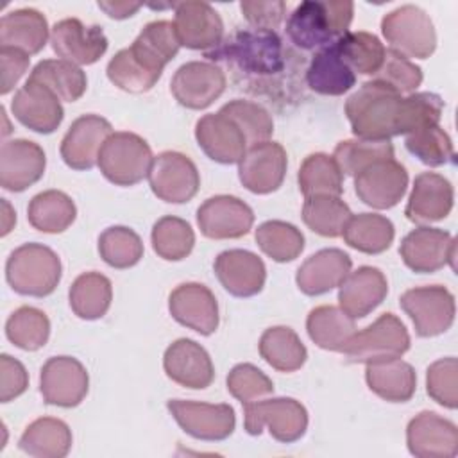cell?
<instances>
[{
	"label": "cell",
	"mask_w": 458,
	"mask_h": 458,
	"mask_svg": "<svg viewBox=\"0 0 458 458\" xmlns=\"http://www.w3.org/2000/svg\"><path fill=\"white\" fill-rule=\"evenodd\" d=\"M29 55L16 48L0 47V64H2V81L0 93L7 95L21 79V75L29 68Z\"/></svg>",
	"instance_id": "obj_59"
},
{
	"label": "cell",
	"mask_w": 458,
	"mask_h": 458,
	"mask_svg": "<svg viewBox=\"0 0 458 458\" xmlns=\"http://www.w3.org/2000/svg\"><path fill=\"white\" fill-rule=\"evenodd\" d=\"M428 395L447 410L458 406V361L454 356L433 361L426 370Z\"/></svg>",
	"instance_id": "obj_54"
},
{
	"label": "cell",
	"mask_w": 458,
	"mask_h": 458,
	"mask_svg": "<svg viewBox=\"0 0 458 458\" xmlns=\"http://www.w3.org/2000/svg\"><path fill=\"white\" fill-rule=\"evenodd\" d=\"M408 451L417 458H453L458 454V428L435 411H420L406 428Z\"/></svg>",
	"instance_id": "obj_20"
},
{
	"label": "cell",
	"mask_w": 458,
	"mask_h": 458,
	"mask_svg": "<svg viewBox=\"0 0 458 458\" xmlns=\"http://www.w3.org/2000/svg\"><path fill=\"white\" fill-rule=\"evenodd\" d=\"M11 111L21 125L39 134H52L64 116L59 97L32 79L14 93Z\"/></svg>",
	"instance_id": "obj_23"
},
{
	"label": "cell",
	"mask_w": 458,
	"mask_h": 458,
	"mask_svg": "<svg viewBox=\"0 0 458 458\" xmlns=\"http://www.w3.org/2000/svg\"><path fill=\"white\" fill-rule=\"evenodd\" d=\"M89 388L84 365L72 356H52L41 367L39 392L52 406L73 408L82 403Z\"/></svg>",
	"instance_id": "obj_14"
},
{
	"label": "cell",
	"mask_w": 458,
	"mask_h": 458,
	"mask_svg": "<svg viewBox=\"0 0 458 458\" xmlns=\"http://www.w3.org/2000/svg\"><path fill=\"white\" fill-rule=\"evenodd\" d=\"M72 311L84 320L104 317L113 301L111 281L100 272H84L70 286L68 292Z\"/></svg>",
	"instance_id": "obj_40"
},
{
	"label": "cell",
	"mask_w": 458,
	"mask_h": 458,
	"mask_svg": "<svg viewBox=\"0 0 458 458\" xmlns=\"http://www.w3.org/2000/svg\"><path fill=\"white\" fill-rule=\"evenodd\" d=\"M29 386V374L21 361L9 354L0 356V401L9 403L20 397Z\"/></svg>",
	"instance_id": "obj_57"
},
{
	"label": "cell",
	"mask_w": 458,
	"mask_h": 458,
	"mask_svg": "<svg viewBox=\"0 0 458 458\" xmlns=\"http://www.w3.org/2000/svg\"><path fill=\"white\" fill-rule=\"evenodd\" d=\"M98 7L114 20H125L131 18L136 11H140V4H129V2H98Z\"/></svg>",
	"instance_id": "obj_60"
},
{
	"label": "cell",
	"mask_w": 458,
	"mask_h": 458,
	"mask_svg": "<svg viewBox=\"0 0 458 458\" xmlns=\"http://www.w3.org/2000/svg\"><path fill=\"white\" fill-rule=\"evenodd\" d=\"M338 50L354 73L376 75L385 59V45L370 32H347L336 39Z\"/></svg>",
	"instance_id": "obj_47"
},
{
	"label": "cell",
	"mask_w": 458,
	"mask_h": 458,
	"mask_svg": "<svg viewBox=\"0 0 458 458\" xmlns=\"http://www.w3.org/2000/svg\"><path fill=\"white\" fill-rule=\"evenodd\" d=\"M408 188V172L395 161L381 159L354 175L358 199L374 209H390L401 202Z\"/></svg>",
	"instance_id": "obj_15"
},
{
	"label": "cell",
	"mask_w": 458,
	"mask_h": 458,
	"mask_svg": "<svg viewBox=\"0 0 458 458\" xmlns=\"http://www.w3.org/2000/svg\"><path fill=\"white\" fill-rule=\"evenodd\" d=\"M77 216L75 202L59 190H47L34 195L27 208L29 224L47 234L66 231Z\"/></svg>",
	"instance_id": "obj_37"
},
{
	"label": "cell",
	"mask_w": 458,
	"mask_h": 458,
	"mask_svg": "<svg viewBox=\"0 0 458 458\" xmlns=\"http://www.w3.org/2000/svg\"><path fill=\"white\" fill-rule=\"evenodd\" d=\"M352 268V259L342 249H320L297 270L295 283L306 295H322L338 288Z\"/></svg>",
	"instance_id": "obj_30"
},
{
	"label": "cell",
	"mask_w": 458,
	"mask_h": 458,
	"mask_svg": "<svg viewBox=\"0 0 458 458\" xmlns=\"http://www.w3.org/2000/svg\"><path fill=\"white\" fill-rule=\"evenodd\" d=\"M390 157H394V145L390 140H344L333 152V159L340 166L342 174L352 177L369 165Z\"/></svg>",
	"instance_id": "obj_48"
},
{
	"label": "cell",
	"mask_w": 458,
	"mask_h": 458,
	"mask_svg": "<svg viewBox=\"0 0 458 458\" xmlns=\"http://www.w3.org/2000/svg\"><path fill=\"white\" fill-rule=\"evenodd\" d=\"M240 9L243 13V18L254 27V29H265L274 30L279 27V23L284 18L286 4L279 0L272 2H242Z\"/></svg>",
	"instance_id": "obj_58"
},
{
	"label": "cell",
	"mask_w": 458,
	"mask_h": 458,
	"mask_svg": "<svg viewBox=\"0 0 458 458\" xmlns=\"http://www.w3.org/2000/svg\"><path fill=\"white\" fill-rule=\"evenodd\" d=\"M444 111V100L437 93L420 91L410 93L403 98L401 122H399V136L411 134L419 129L438 125Z\"/></svg>",
	"instance_id": "obj_52"
},
{
	"label": "cell",
	"mask_w": 458,
	"mask_h": 458,
	"mask_svg": "<svg viewBox=\"0 0 458 458\" xmlns=\"http://www.w3.org/2000/svg\"><path fill=\"white\" fill-rule=\"evenodd\" d=\"M48 41L47 18L30 7L14 9L0 20V47L16 48L27 55L38 54Z\"/></svg>",
	"instance_id": "obj_32"
},
{
	"label": "cell",
	"mask_w": 458,
	"mask_h": 458,
	"mask_svg": "<svg viewBox=\"0 0 458 458\" xmlns=\"http://www.w3.org/2000/svg\"><path fill=\"white\" fill-rule=\"evenodd\" d=\"M344 242L363 254H381L390 249L395 229L394 224L377 213L351 215L344 227Z\"/></svg>",
	"instance_id": "obj_38"
},
{
	"label": "cell",
	"mask_w": 458,
	"mask_h": 458,
	"mask_svg": "<svg viewBox=\"0 0 458 458\" xmlns=\"http://www.w3.org/2000/svg\"><path fill=\"white\" fill-rule=\"evenodd\" d=\"M297 182L304 199L315 195L340 197L344 191V174L333 156L324 152H315L304 157L297 174Z\"/></svg>",
	"instance_id": "obj_42"
},
{
	"label": "cell",
	"mask_w": 458,
	"mask_h": 458,
	"mask_svg": "<svg viewBox=\"0 0 458 458\" xmlns=\"http://www.w3.org/2000/svg\"><path fill=\"white\" fill-rule=\"evenodd\" d=\"M381 34L390 45V50L406 59H428L437 48V32L429 14L411 4L385 14Z\"/></svg>",
	"instance_id": "obj_6"
},
{
	"label": "cell",
	"mask_w": 458,
	"mask_h": 458,
	"mask_svg": "<svg viewBox=\"0 0 458 458\" xmlns=\"http://www.w3.org/2000/svg\"><path fill=\"white\" fill-rule=\"evenodd\" d=\"M215 274L220 284L234 297H252L265 286L263 259L245 249H229L215 258Z\"/></svg>",
	"instance_id": "obj_28"
},
{
	"label": "cell",
	"mask_w": 458,
	"mask_h": 458,
	"mask_svg": "<svg viewBox=\"0 0 458 458\" xmlns=\"http://www.w3.org/2000/svg\"><path fill=\"white\" fill-rule=\"evenodd\" d=\"M349 206L333 195L306 197L302 204V222L308 229L324 238H338L351 218Z\"/></svg>",
	"instance_id": "obj_43"
},
{
	"label": "cell",
	"mask_w": 458,
	"mask_h": 458,
	"mask_svg": "<svg viewBox=\"0 0 458 458\" xmlns=\"http://www.w3.org/2000/svg\"><path fill=\"white\" fill-rule=\"evenodd\" d=\"M113 134L111 123L100 114H82L72 122L61 140V157L73 170H89L97 165L106 140Z\"/></svg>",
	"instance_id": "obj_21"
},
{
	"label": "cell",
	"mask_w": 458,
	"mask_h": 458,
	"mask_svg": "<svg viewBox=\"0 0 458 458\" xmlns=\"http://www.w3.org/2000/svg\"><path fill=\"white\" fill-rule=\"evenodd\" d=\"M98 254L113 268H131L143 258V242L132 229L113 225L98 236Z\"/></svg>",
	"instance_id": "obj_49"
},
{
	"label": "cell",
	"mask_w": 458,
	"mask_h": 458,
	"mask_svg": "<svg viewBox=\"0 0 458 458\" xmlns=\"http://www.w3.org/2000/svg\"><path fill=\"white\" fill-rule=\"evenodd\" d=\"M374 79L385 82L386 86L394 88L401 95L403 93L410 95L422 84V70L413 61L388 48L385 52L383 64L374 75Z\"/></svg>",
	"instance_id": "obj_56"
},
{
	"label": "cell",
	"mask_w": 458,
	"mask_h": 458,
	"mask_svg": "<svg viewBox=\"0 0 458 458\" xmlns=\"http://www.w3.org/2000/svg\"><path fill=\"white\" fill-rule=\"evenodd\" d=\"M258 349L259 356L279 372H295L308 358V351L299 335L288 326H274L265 329Z\"/></svg>",
	"instance_id": "obj_39"
},
{
	"label": "cell",
	"mask_w": 458,
	"mask_h": 458,
	"mask_svg": "<svg viewBox=\"0 0 458 458\" xmlns=\"http://www.w3.org/2000/svg\"><path fill=\"white\" fill-rule=\"evenodd\" d=\"M243 426L249 435L268 433L283 444L299 440L308 429V411L293 397H274L243 404Z\"/></svg>",
	"instance_id": "obj_7"
},
{
	"label": "cell",
	"mask_w": 458,
	"mask_h": 458,
	"mask_svg": "<svg viewBox=\"0 0 458 458\" xmlns=\"http://www.w3.org/2000/svg\"><path fill=\"white\" fill-rule=\"evenodd\" d=\"M403 95L381 81L363 82L347 100L345 114L351 131L361 140H390L399 136Z\"/></svg>",
	"instance_id": "obj_1"
},
{
	"label": "cell",
	"mask_w": 458,
	"mask_h": 458,
	"mask_svg": "<svg viewBox=\"0 0 458 458\" xmlns=\"http://www.w3.org/2000/svg\"><path fill=\"white\" fill-rule=\"evenodd\" d=\"M52 50L77 66L97 63L107 50V38L98 25H84L79 18H64L52 27Z\"/></svg>",
	"instance_id": "obj_19"
},
{
	"label": "cell",
	"mask_w": 458,
	"mask_h": 458,
	"mask_svg": "<svg viewBox=\"0 0 458 458\" xmlns=\"http://www.w3.org/2000/svg\"><path fill=\"white\" fill-rule=\"evenodd\" d=\"M29 79L41 82L64 102L79 100L88 88L86 73L77 64L64 59L39 61L32 68Z\"/></svg>",
	"instance_id": "obj_41"
},
{
	"label": "cell",
	"mask_w": 458,
	"mask_h": 458,
	"mask_svg": "<svg viewBox=\"0 0 458 458\" xmlns=\"http://www.w3.org/2000/svg\"><path fill=\"white\" fill-rule=\"evenodd\" d=\"M152 193L170 204L191 200L200 186V175L195 163L175 150H165L152 159L148 170Z\"/></svg>",
	"instance_id": "obj_10"
},
{
	"label": "cell",
	"mask_w": 458,
	"mask_h": 458,
	"mask_svg": "<svg viewBox=\"0 0 458 458\" xmlns=\"http://www.w3.org/2000/svg\"><path fill=\"white\" fill-rule=\"evenodd\" d=\"M163 369L174 383L191 390L208 388L215 379L211 356L200 344L190 338H179L166 347Z\"/></svg>",
	"instance_id": "obj_25"
},
{
	"label": "cell",
	"mask_w": 458,
	"mask_h": 458,
	"mask_svg": "<svg viewBox=\"0 0 458 458\" xmlns=\"http://www.w3.org/2000/svg\"><path fill=\"white\" fill-rule=\"evenodd\" d=\"M166 408L175 422L181 426V429L197 440H225L233 435L236 426L234 410L225 403L211 404L199 401L170 399L166 403Z\"/></svg>",
	"instance_id": "obj_11"
},
{
	"label": "cell",
	"mask_w": 458,
	"mask_h": 458,
	"mask_svg": "<svg viewBox=\"0 0 458 458\" xmlns=\"http://www.w3.org/2000/svg\"><path fill=\"white\" fill-rule=\"evenodd\" d=\"M254 224L249 204L234 195H215L197 209V225L206 238L234 240L245 236Z\"/></svg>",
	"instance_id": "obj_16"
},
{
	"label": "cell",
	"mask_w": 458,
	"mask_h": 458,
	"mask_svg": "<svg viewBox=\"0 0 458 458\" xmlns=\"http://www.w3.org/2000/svg\"><path fill=\"white\" fill-rule=\"evenodd\" d=\"M195 140L204 154L220 165L240 163L249 148L242 129L220 111L199 118Z\"/></svg>",
	"instance_id": "obj_26"
},
{
	"label": "cell",
	"mask_w": 458,
	"mask_h": 458,
	"mask_svg": "<svg viewBox=\"0 0 458 458\" xmlns=\"http://www.w3.org/2000/svg\"><path fill=\"white\" fill-rule=\"evenodd\" d=\"M288 156L283 145L263 141L247 148L238 163L240 182L256 195L276 191L286 175Z\"/></svg>",
	"instance_id": "obj_17"
},
{
	"label": "cell",
	"mask_w": 458,
	"mask_h": 458,
	"mask_svg": "<svg viewBox=\"0 0 458 458\" xmlns=\"http://www.w3.org/2000/svg\"><path fill=\"white\" fill-rule=\"evenodd\" d=\"M209 61L234 63L254 75H272L283 70V43L276 30L245 29L225 38L216 48L206 52Z\"/></svg>",
	"instance_id": "obj_3"
},
{
	"label": "cell",
	"mask_w": 458,
	"mask_h": 458,
	"mask_svg": "<svg viewBox=\"0 0 458 458\" xmlns=\"http://www.w3.org/2000/svg\"><path fill=\"white\" fill-rule=\"evenodd\" d=\"M5 336L23 351L41 349L50 336V320L34 306H20L5 322Z\"/></svg>",
	"instance_id": "obj_46"
},
{
	"label": "cell",
	"mask_w": 458,
	"mask_h": 458,
	"mask_svg": "<svg viewBox=\"0 0 458 458\" xmlns=\"http://www.w3.org/2000/svg\"><path fill=\"white\" fill-rule=\"evenodd\" d=\"M150 242L159 258L166 261H181L193 250L195 233L186 220L166 215L154 224Z\"/></svg>",
	"instance_id": "obj_45"
},
{
	"label": "cell",
	"mask_w": 458,
	"mask_h": 458,
	"mask_svg": "<svg viewBox=\"0 0 458 458\" xmlns=\"http://www.w3.org/2000/svg\"><path fill=\"white\" fill-rule=\"evenodd\" d=\"M454 204L453 184L440 174L422 172L415 177L404 215L410 222L426 225L444 220Z\"/></svg>",
	"instance_id": "obj_27"
},
{
	"label": "cell",
	"mask_w": 458,
	"mask_h": 458,
	"mask_svg": "<svg viewBox=\"0 0 458 458\" xmlns=\"http://www.w3.org/2000/svg\"><path fill=\"white\" fill-rule=\"evenodd\" d=\"M63 267L59 256L43 243H23L16 247L5 263L9 286L29 297H47L54 293L61 281Z\"/></svg>",
	"instance_id": "obj_4"
},
{
	"label": "cell",
	"mask_w": 458,
	"mask_h": 458,
	"mask_svg": "<svg viewBox=\"0 0 458 458\" xmlns=\"http://www.w3.org/2000/svg\"><path fill=\"white\" fill-rule=\"evenodd\" d=\"M168 311L175 322L209 336L218 327V302L215 293L200 283H182L168 297Z\"/></svg>",
	"instance_id": "obj_22"
},
{
	"label": "cell",
	"mask_w": 458,
	"mask_h": 458,
	"mask_svg": "<svg viewBox=\"0 0 458 458\" xmlns=\"http://www.w3.org/2000/svg\"><path fill=\"white\" fill-rule=\"evenodd\" d=\"M258 247L274 261L288 263L299 258L304 249V236L290 222L283 220H267L256 229Z\"/></svg>",
	"instance_id": "obj_44"
},
{
	"label": "cell",
	"mask_w": 458,
	"mask_h": 458,
	"mask_svg": "<svg viewBox=\"0 0 458 458\" xmlns=\"http://www.w3.org/2000/svg\"><path fill=\"white\" fill-rule=\"evenodd\" d=\"M47 166L45 150L30 140H9L0 148V186L7 191H23L38 182Z\"/></svg>",
	"instance_id": "obj_24"
},
{
	"label": "cell",
	"mask_w": 458,
	"mask_h": 458,
	"mask_svg": "<svg viewBox=\"0 0 458 458\" xmlns=\"http://www.w3.org/2000/svg\"><path fill=\"white\" fill-rule=\"evenodd\" d=\"M2 208H4V225H2V236H5V234L11 231L13 224L16 222V213L11 209V206H9V202H7L5 199H2Z\"/></svg>",
	"instance_id": "obj_61"
},
{
	"label": "cell",
	"mask_w": 458,
	"mask_h": 458,
	"mask_svg": "<svg viewBox=\"0 0 458 458\" xmlns=\"http://www.w3.org/2000/svg\"><path fill=\"white\" fill-rule=\"evenodd\" d=\"M220 113L229 116L242 129L249 147L268 141L274 132V122L270 113L256 102L234 98L224 104L220 107Z\"/></svg>",
	"instance_id": "obj_50"
},
{
	"label": "cell",
	"mask_w": 458,
	"mask_h": 458,
	"mask_svg": "<svg viewBox=\"0 0 458 458\" xmlns=\"http://www.w3.org/2000/svg\"><path fill=\"white\" fill-rule=\"evenodd\" d=\"M18 445L36 458H63L72 449V429L61 419L41 417L25 428Z\"/></svg>",
	"instance_id": "obj_35"
},
{
	"label": "cell",
	"mask_w": 458,
	"mask_h": 458,
	"mask_svg": "<svg viewBox=\"0 0 458 458\" xmlns=\"http://www.w3.org/2000/svg\"><path fill=\"white\" fill-rule=\"evenodd\" d=\"M388 293V281L385 274L376 268L363 265L347 277L338 286L340 308L351 318H363L374 311Z\"/></svg>",
	"instance_id": "obj_29"
},
{
	"label": "cell",
	"mask_w": 458,
	"mask_h": 458,
	"mask_svg": "<svg viewBox=\"0 0 458 458\" xmlns=\"http://www.w3.org/2000/svg\"><path fill=\"white\" fill-rule=\"evenodd\" d=\"M152 159L150 145L141 136L118 131L102 145L97 165L109 182L116 186H134L148 175Z\"/></svg>",
	"instance_id": "obj_5"
},
{
	"label": "cell",
	"mask_w": 458,
	"mask_h": 458,
	"mask_svg": "<svg viewBox=\"0 0 458 458\" xmlns=\"http://www.w3.org/2000/svg\"><path fill=\"white\" fill-rule=\"evenodd\" d=\"M225 73L211 61H188L170 81L174 98L188 109L209 107L225 89Z\"/></svg>",
	"instance_id": "obj_13"
},
{
	"label": "cell",
	"mask_w": 458,
	"mask_h": 458,
	"mask_svg": "<svg viewBox=\"0 0 458 458\" xmlns=\"http://www.w3.org/2000/svg\"><path fill=\"white\" fill-rule=\"evenodd\" d=\"M306 82L315 93L329 97L344 95L356 84V73L342 57L336 41L313 55L306 70Z\"/></svg>",
	"instance_id": "obj_33"
},
{
	"label": "cell",
	"mask_w": 458,
	"mask_h": 458,
	"mask_svg": "<svg viewBox=\"0 0 458 458\" xmlns=\"http://www.w3.org/2000/svg\"><path fill=\"white\" fill-rule=\"evenodd\" d=\"M404 145L411 156L428 166H442L454 161V147L440 125H429L406 136Z\"/></svg>",
	"instance_id": "obj_51"
},
{
	"label": "cell",
	"mask_w": 458,
	"mask_h": 458,
	"mask_svg": "<svg viewBox=\"0 0 458 458\" xmlns=\"http://www.w3.org/2000/svg\"><path fill=\"white\" fill-rule=\"evenodd\" d=\"M127 48L147 72L161 77L163 68L177 55L181 43L172 21L154 20L141 29L132 45Z\"/></svg>",
	"instance_id": "obj_31"
},
{
	"label": "cell",
	"mask_w": 458,
	"mask_h": 458,
	"mask_svg": "<svg viewBox=\"0 0 458 458\" xmlns=\"http://www.w3.org/2000/svg\"><path fill=\"white\" fill-rule=\"evenodd\" d=\"M354 4L340 2H301L286 21V34L290 41L302 50L324 48L349 32L352 21Z\"/></svg>",
	"instance_id": "obj_2"
},
{
	"label": "cell",
	"mask_w": 458,
	"mask_h": 458,
	"mask_svg": "<svg viewBox=\"0 0 458 458\" xmlns=\"http://www.w3.org/2000/svg\"><path fill=\"white\" fill-rule=\"evenodd\" d=\"M174 9V29L181 47L209 52L222 43L224 21L208 2H179Z\"/></svg>",
	"instance_id": "obj_18"
},
{
	"label": "cell",
	"mask_w": 458,
	"mask_h": 458,
	"mask_svg": "<svg viewBox=\"0 0 458 458\" xmlns=\"http://www.w3.org/2000/svg\"><path fill=\"white\" fill-rule=\"evenodd\" d=\"M399 304L422 338L438 336L454 322V295L442 284L410 288L401 295Z\"/></svg>",
	"instance_id": "obj_9"
},
{
	"label": "cell",
	"mask_w": 458,
	"mask_h": 458,
	"mask_svg": "<svg viewBox=\"0 0 458 458\" xmlns=\"http://www.w3.org/2000/svg\"><path fill=\"white\" fill-rule=\"evenodd\" d=\"M365 365V381L377 397L388 403H406L413 397L417 374L410 363L401 358H390Z\"/></svg>",
	"instance_id": "obj_34"
},
{
	"label": "cell",
	"mask_w": 458,
	"mask_h": 458,
	"mask_svg": "<svg viewBox=\"0 0 458 458\" xmlns=\"http://www.w3.org/2000/svg\"><path fill=\"white\" fill-rule=\"evenodd\" d=\"M306 331L311 342L320 349L342 352L349 338L356 333V324L340 306L324 304L310 311Z\"/></svg>",
	"instance_id": "obj_36"
},
{
	"label": "cell",
	"mask_w": 458,
	"mask_h": 458,
	"mask_svg": "<svg viewBox=\"0 0 458 458\" xmlns=\"http://www.w3.org/2000/svg\"><path fill=\"white\" fill-rule=\"evenodd\" d=\"M227 390L242 404L258 401L274 392L272 379L252 363H238L227 374Z\"/></svg>",
	"instance_id": "obj_55"
},
{
	"label": "cell",
	"mask_w": 458,
	"mask_h": 458,
	"mask_svg": "<svg viewBox=\"0 0 458 458\" xmlns=\"http://www.w3.org/2000/svg\"><path fill=\"white\" fill-rule=\"evenodd\" d=\"M404 265L417 274H433L445 265L454 268L456 242L451 233L420 225L410 231L399 247Z\"/></svg>",
	"instance_id": "obj_12"
},
{
	"label": "cell",
	"mask_w": 458,
	"mask_h": 458,
	"mask_svg": "<svg viewBox=\"0 0 458 458\" xmlns=\"http://www.w3.org/2000/svg\"><path fill=\"white\" fill-rule=\"evenodd\" d=\"M107 79L127 93H145L156 86L161 79L156 73L147 72L129 52V48L118 50L106 68Z\"/></svg>",
	"instance_id": "obj_53"
},
{
	"label": "cell",
	"mask_w": 458,
	"mask_h": 458,
	"mask_svg": "<svg viewBox=\"0 0 458 458\" xmlns=\"http://www.w3.org/2000/svg\"><path fill=\"white\" fill-rule=\"evenodd\" d=\"M408 349L410 335L401 318L394 313H383L370 326L356 331L342 352L352 363H370L401 358Z\"/></svg>",
	"instance_id": "obj_8"
}]
</instances>
